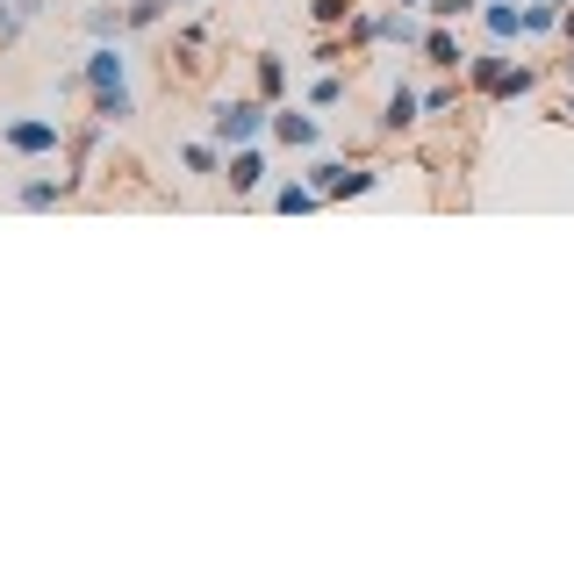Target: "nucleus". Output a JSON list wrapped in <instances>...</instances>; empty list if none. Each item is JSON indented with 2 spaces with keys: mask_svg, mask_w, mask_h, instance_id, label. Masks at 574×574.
<instances>
[{
  "mask_svg": "<svg viewBox=\"0 0 574 574\" xmlns=\"http://www.w3.org/2000/svg\"><path fill=\"white\" fill-rule=\"evenodd\" d=\"M417 58H424L431 72H467V51H460L453 22H431V29H424V44H417Z\"/></svg>",
  "mask_w": 574,
  "mask_h": 574,
  "instance_id": "0eeeda50",
  "label": "nucleus"
},
{
  "mask_svg": "<svg viewBox=\"0 0 574 574\" xmlns=\"http://www.w3.org/2000/svg\"><path fill=\"white\" fill-rule=\"evenodd\" d=\"M352 8H359V0H309V15L323 22V29H338V22H352Z\"/></svg>",
  "mask_w": 574,
  "mask_h": 574,
  "instance_id": "aec40b11",
  "label": "nucleus"
},
{
  "mask_svg": "<svg viewBox=\"0 0 574 574\" xmlns=\"http://www.w3.org/2000/svg\"><path fill=\"white\" fill-rule=\"evenodd\" d=\"M560 8H567V0H560Z\"/></svg>",
  "mask_w": 574,
  "mask_h": 574,
  "instance_id": "bb28decb",
  "label": "nucleus"
},
{
  "mask_svg": "<svg viewBox=\"0 0 574 574\" xmlns=\"http://www.w3.org/2000/svg\"><path fill=\"white\" fill-rule=\"evenodd\" d=\"M309 187L323 201H359V194L381 187V166H345V158H316L309 166Z\"/></svg>",
  "mask_w": 574,
  "mask_h": 574,
  "instance_id": "20e7f679",
  "label": "nucleus"
},
{
  "mask_svg": "<svg viewBox=\"0 0 574 574\" xmlns=\"http://www.w3.org/2000/svg\"><path fill=\"white\" fill-rule=\"evenodd\" d=\"M80 72H87V94H94V122H108V130H115V122L137 115V94H130V58H122L115 36H108V44H94Z\"/></svg>",
  "mask_w": 574,
  "mask_h": 574,
  "instance_id": "f257e3e1",
  "label": "nucleus"
},
{
  "mask_svg": "<svg viewBox=\"0 0 574 574\" xmlns=\"http://www.w3.org/2000/svg\"><path fill=\"white\" fill-rule=\"evenodd\" d=\"M166 8H194V0H166Z\"/></svg>",
  "mask_w": 574,
  "mask_h": 574,
  "instance_id": "393cba45",
  "label": "nucleus"
},
{
  "mask_svg": "<svg viewBox=\"0 0 574 574\" xmlns=\"http://www.w3.org/2000/svg\"><path fill=\"white\" fill-rule=\"evenodd\" d=\"M560 122H574V94H567V101H560Z\"/></svg>",
  "mask_w": 574,
  "mask_h": 574,
  "instance_id": "5701e85b",
  "label": "nucleus"
},
{
  "mask_svg": "<svg viewBox=\"0 0 574 574\" xmlns=\"http://www.w3.org/2000/svg\"><path fill=\"white\" fill-rule=\"evenodd\" d=\"M252 72H259V101H288V58H280V51H259V58H252Z\"/></svg>",
  "mask_w": 574,
  "mask_h": 574,
  "instance_id": "9b49d317",
  "label": "nucleus"
},
{
  "mask_svg": "<svg viewBox=\"0 0 574 574\" xmlns=\"http://www.w3.org/2000/svg\"><path fill=\"white\" fill-rule=\"evenodd\" d=\"M395 8H424V0H395Z\"/></svg>",
  "mask_w": 574,
  "mask_h": 574,
  "instance_id": "a878e982",
  "label": "nucleus"
},
{
  "mask_svg": "<svg viewBox=\"0 0 574 574\" xmlns=\"http://www.w3.org/2000/svg\"><path fill=\"white\" fill-rule=\"evenodd\" d=\"M567 87H574V44H567Z\"/></svg>",
  "mask_w": 574,
  "mask_h": 574,
  "instance_id": "b1692460",
  "label": "nucleus"
},
{
  "mask_svg": "<svg viewBox=\"0 0 574 574\" xmlns=\"http://www.w3.org/2000/svg\"><path fill=\"white\" fill-rule=\"evenodd\" d=\"M122 15H130V29H151V22L166 15V0H130V8H122Z\"/></svg>",
  "mask_w": 574,
  "mask_h": 574,
  "instance_id": "412c9836",
  "label": "nucleus"
},
{
  "mask_svg": "<svg viewBox=\"0 0 574 574\" xmlns=\"http://www.w3.org/2000/svg\"><path fill=\"white\" fill-rule=\"evenodd\" d=\"M424 15L431 22H467V15H481V0H424Z\"/></svg>",
  "mask_w": 574,
  "mask_h": 574,
  "instance_id": "a211bd4d",
  "label": "nucleus"
},
{
  "mask_svg": "<svg viewBox=\"0 0 574 574\" xmlns=\"http://www.w3.org/2000/svg\"><path fill=\"white\" fill-rule=\"evenodd\" d=\"M560 15H567L560 0H532V8H524V36H553V29H560Z\"/></svg>",
  "mask_w": 574,
  "mask_h": 574,
  "instance_id": "f3484780",
  "label": "nucleus"
},
{
  "mask_svg": "<svg viewBox=\"0 0 574 574\" xmlns=\"http://www.w3.org/2000/svg\"><path fill=\"white\" fill-rule=\"evenodd\" d=\"M65 194H72V180H51V173H36V180H22V187H15V201H22V209H58Z\"/></svg>",
  "mask_w": 574,
  "mask_h": 574,
  "instance_id": "f8f14e48",
  "label": "nucleus"
},
{
  "mask_svg": "<svg viewBox=\"0 0 574 574\" xmlns=\"http://www.w3.org/2000/svg\"><path fill=\"white\" fill-rule=\"evenodd\" d=\"M273 209L280 216H309V209H323V194L309 187V173H302V180H280V187H273Z\"/></svg>",
  "mask_w": 574,
  "mask_h": 574,
  "instance_id": "ddd939ff",
  "label": "nucleus"
},
{
  "mask_svg": "<svg viewBox=\"0 0 574 574\" xmlns=\"http://www.w3.org/2000/svg\"><path fill=\"white\" fill-rule=\"evenodd\" d=\"M266 130H273V101H259V94H216L209 101V137L223 144V151L259 144Z\"/></svg>",
  "mask_w": 574,
  "mask_h": 574,
  "instance_id": "f03ea898",
  "label": "nucleus"
},
{
  "mask_svg": "<svg viewBox=\"0 0 574 574\" xmlns=\"http://www.w3.org/2000/svg\"><path fill=\"white\" fill-rule=\"evenodd\" d=\"M560 36H567V44H574V8H567V15H560Z\"/></svg>",
  "mask_w": 574,
  "mask_h": 574,
  "instance_id": "4be33fe9",
  "label": "nucleus"
},
{
  "mask_svg": "<svg viewBox=\"0 0 574 574\" xmlns=\"http://www.w3.org/2000/svg\"><path fill=\"white\" fill-rule=\"evenodd\" d=\"M0 8H8V0H0Z\"/></svg>",
  "mask_w": 574,
  "mask_h": 574,
  "instance_id": "cd10ccee",
  "label": "nucleus"
},
{
  "mask_svg": "<svg viewBox=\"0 0 574 574\" xmlns=\"http://www.w3.org/2000/svg\"><path fill=\"white\" fill-rule=\"evenodd\" d=\"M481 29L488 44H510V36H524V8L517 0H481Z\"/></svg>",
  "mask_w": 574,
  "mask_h": 574,
  "instance_id": "9d476101",
  "label": "nucleus"
},
{
  "mask_svg": "<svg viewBox=\"0 0 574 574\" xmlns=\"http://www.w3.org/2000/svg\"><path fill=\"white\" fill-rule=\"evenodd\" d=\"M345 94H352V80L338 65H323V72H316V87H309V108H316V115H331V108H345Z\"/></svg>",
  "mask_w": 574,
  "mask_h": 574,
  "instance_id": "4468645a",
  "label": "nucleus"
},
{
  "mask_svg": "<svg viewBox=\"0 0 574 574\" xmlns=\"http://www.w3.org/2000/svg\"><path fill=\"white\" fill-rule=\"evenodd\" d=\"M417 122H424V94H417V87H388L381 122H374V130H381V137H410Z\"/></svg>",
  "mask_w": 574,
  "mask_h": 574,
  "instance_id": "423d86ee",
  "label": "nucleus"
},
{
  "mask_svg": "<svg viewBox=\"0 0 574 574\" xmlns=\"http://www.w3.org/2000/svg\"><path fill=\"white\" fill-rule=\"evenodd\" d=\"M503 72H510V51H503V44H481V51H467V87L481 94V101L496 94V80H503Z\"/></svg>",
  "mask_w": 574,
  "mask_h": 574,
  "instance_id": "6e6552de",
  "label": "nucleus"
},
{
  "mask_svg": "<svg viewBox=\"0 0 574 574\" xmlns=\"http://www.w3.org/2000/svg\"><path fill=\"white\" fill-rule=\"evenodd\" d=\"M460 108V80H438L431 94H424V115H453Z\"/></svg>",
  "mask_w": 574,
  "mask_h": 574,
  "instance_id": "6ab92c4d",
  "label": "nucleus"
},
{
  "mask_svg": "<svg viewBox=\"0 0 574 574\" xmlns=\"http://www.w3.org/2000/svg\"><path fill=\"white\" fill-rule=\"evenodd\" d=\"M524 94H539V72H532V65H510L503 80H496V94H488V101L510 108V101H524Z\"/></svg>",
  "mask_w": 574,
  "mask_h": 574,
  "instance_id": "2eb2a0df",
  "label": "nucleus"
},
{
  "mask_svg": "<svg viewBox=\"0 0 574 574\" xmlns=\"http://www.w3.org/2000/svg\"><path fill=\"white\" fill-rule=\"evenodd\" d=\"M180 166H187L194 180H209V173H223V144H180Z\"/></svg>",
  "mask_w": 574,
  "mask_h": 574,
  "instance_id": "dca6fc26",
  "label": "nucleus"
},
{
  "mask_svg": "<svg viewBox=\"0 0 574 574\" xmlns=\"http://www.w3.org/2000/svg\"><path fill=\"white\" fill-rule=\"evenodd\" d=\"M273 144H288V151H316L323 144V122L309 115V108H273V130H266Z\"/></svg>",
  "mask_w": 574,
  "mask_h": 574,
  "instance_id": "39448f33",
  "label": "nucleus"
},
{
  "mask_svg": "<svg viewBox=\"0 0 574 574\" xmlns=\"http://www.w3.org/2000/svg\"><path fill=\"white\" fill-rule=\"evenodd\" d=\"M223 180H230V194H259L266 158L252 151V144H237V151H223Z\"/></svg>",
  "mask_w": 574,
  "mask_h": 574,
  "instance_id": "1a4fd4ad",
  "label": "nucleus"
},
{
  "mask_svg": "<svg viewBox=\"0 0 574 574\" xmlns=\"http://www.w3.org/2000/svg\"><path fill=\"white\" fill-rule=\"evenodd\" d=\"M0 151H15V158H58V151H65V122H58V115H15V122H0Z\"/></svg>",
  "mask_w": 574,
  "mask_h": 574,
  "instance_id": "7ed1b4c3",
  "label": "nucleus"
}]
</instances>
